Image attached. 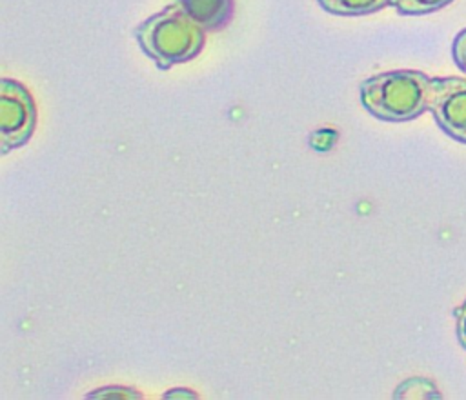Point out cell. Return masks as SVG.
Masks as SVG:
<instances>
[{
	"label": "cell",
	"mask_w": 466,
	"mask_h": 400,
	"mask_svg": "<svg viewBox=\"0 0 466 400\" xmlns=\"http://www.w3.org/2000/svg\"><path fill=\"white\" fill-rule=\"evenodd\" d=\"M177 4L206 31L226 27L235 9V0H177Z\"/></svg>",
	"instance_id": "obj_5"
},
{
	"label": "cell",
	"mask_w": 466,
	"mask_h": 400,
	"mask_svg": "<svg viewBox=\"0 0 466 400\" xmlns=\"http://www.w3.org/2000/svg\"><path fill=\"white\" fill-rule=\"evenodd\" d=\"M451 2L453 0H391V5L400 15L413 16V15H428V13L439 11Z\"/></svg>",
	"instance_id": "obj_7"
},
{
	"label": "cell",
	"mask_w": 466,
	"mask_h": 400,
	"mask_svg": "<svg viewBox=\"0 0 466 400\" xmlns=\"http://www.w3.org/2000/svg\"><path fill=\"white\" fill-rule=\"evenodd\" d=\"M451 56H453V62L457 64V67L466 73V29L459 31L457 36L453 38V44H451Z\"/></svg>",
	"instance_id": "obj_8"
},
{
	"label": "cell",
	"mask_w": 466,
	"mask_h": 400,
	"mask_svg": "<svg viewBox=\"0 0 466 400\" xmlns=\"http://www.w3.org/2000/svg\"><path fill=\"white\" fill-rule=\"evenodd\" d=\"M204 31L178 4H173L146 18L135 29V38L157 67L169 69L175 64L195 58L202 51Z\"/></svg>",
	"instance_id": "obj_2"
},
{
	"label": "cell",
	"mask_w": 466,
	"mask_h": 400,
	"mask_svg": "<svg viewBox=\"0 0 466 400\" xmlns=\"http://www.w3.org/2000/svg\"><path fill=\"white\" fill-rule=\"evenodd\" d=\"M455 315V333L459 344L466 349V300L453 311Z\"/></svg>",
	"instance_id": "obj_9"
},
{
	"label": "cell",
	"mask_w": 466,
	"mask_h": 400,
	"mask_svg": "<svg viewBox=\"0 0 466 400\" xmlns=\"http://www.w3.org/2000/svg\"><path fill=\"white\" fill-rule=\"evenodd\" d=\"M433 78L415 69L373 75L360 84V102L384 122H408L428 111Z\"/></svg>",
	"instance_id": "obj_1"
},
{
	"label": "cell",
	"mask_w": 466,
	"mask_h": 400,
	"mask_svg": "<svg viewBox=\"0 0 466 400\" xmlns=\"http://www.w3.org/2000/svg\"><path fill=\"white\" fill-rule=\"evenodd\" d=\"M36 125V107L31 93L16 80H0V149L9 153L24 145Z\"/></svg>",
	"instance_id": "obj_3"
},
{
	"label": "cell",
	"mask_w": 466,
	"mask_h": 400,
	"mask_svg": "<svg viewBox=\"0 0 466 400\" xmlns=\"http://www.w3.org/2000/svg\"><path fill=\"white\" fill-rule=\"evenodd\" d=\"M322 9L340 16H360L375 13L386 5H391V0H317Z\"/></svg>",
	"instance_id": "obj_6"
},
{
	"label": "cell",
	"mask_w": 466,
	"mask_h": 400,
	"mask_svg": "<svg viewBox=\"0 0 466 400\" xmlns=\"http://www.w3.org/2000/svg\"><path fill=\"white\" fill-rule=\"evenodd\" d=\"M428 111L450 138L466 144V78H433Z\"/></svg>",
	"instance_id": "obj_4"
}]
</instances>
